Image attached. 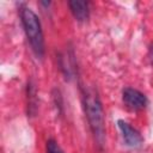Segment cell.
Listing matches in <instances>:
<instances>
[{
	"label": "cell",
	"mask_w": 153,
	"mask_h": 153,
	"mask_svg": "<svg viewBox=\"0 0 153 153\" xmlns=\"http://www.w3.org/2000/svg\"><path fill=\"white\" fill-rule=\"evenodd\" d=\"M82 105L93 139L99 148L105 143V118L103 105L97 91L92 87L81 88Z\"/></svg>",
	"instance_id": "cell-1"
},
{
	"label": "cell",
	"mask_w": 153,
	"mask_h": 153,
	"mask_svg": "<svg viewBox=\"0 0 153 153\" xmlns=\"http://www.w3.org/2000/svg\"><path fill=\"white\" fill-rule=\"evenodd\" d=\"M20 20L32 53L37 59H43L45 53L44 36L38 16L29 7L20 8Z\"/></svg>",
	"instance_id": "cell-2"
},
{
	"label": "cell",
	"mask_w": 153,
	"mask_h": 153,
	"mask_svg": "<svg viewBox=\"0 0 153 153\" xmlns=\"http://www.w3.org/2000/svg\"><path fill=\"white\" fill-rule=\"evenodd\" d=\"M122 99L124 105L133 110V111H139L146 108L147 105V97L139 90L133 88V87H126L122 92Z\"/></svg>",
	"instance_id": "cell-3"
},
{
	"label": "cell",
	"mask_w": 153,
	"mask_h": 153,
	"mask_svg": "<svg viewBox=\"0 0 153 153\" xmlns=\"http://www.w3.org/2000/svg\"><path fill=\"white\" fill-rule=\"evenodd\" d=\"M117 126H118V129L121 130L122 137H123L127 146H129L131 148H137L142 145L143 137L137 129H135L128 122H126L123 120H118Z\"/></svg>",
	"instance_id": "cell-4"
},
{
	"label": "cell",
	"mask_w": 153,
	"mask_h": 153,
	"mask_svg": "<svg viewBox=\"0 0 153 153\" xmlns=\"http://www.w3.org/2000/svg\"><path fill=\"white\" fill-rule=\"evenodd\" d=\"M69 10L73 14V17L78 22H86L90 17V7L87 1H80V0H72L68 1Z\"/></svg>",
	"instance_id": "cell-5"
},
{
	"label": "cell",
	"mask_w": 153,
	"mask_h": 153,
	"mask_svg": "<svg viewBox=\"0 0 153 153\" xmlns=\"http://www.w3.org/2000/svg\"><path fill=\"white\" fill-rule=\"evenodd\" d=\"M27 108L30 114H35L36 111V87L31 82L27 85Z\"/></svg>",
	"instance_id": "cell-6"
},
{
	"label": "cell",
	"mask_w": 153,
	"mask_h": 153,
	"mask_svg": "<svg viewBox=\"0 0 153 153\" xmlns=\"http://www.w3.org/2000/svg\"><path fill=\"white\" fill-rule=\"evenodd\" d=\"M45 149H47V153H65L62 151V148L60 147V145L55 140H53V139H49L47 141Z\"/></svg>",
	"instance_id": "cell-7"
},
{
	"label": "cell",
	"mask_w": 153,
	"mask_h": 153,
	"mask_svg": "<svg viewBox=\"0 0 153 153\" xmlns=\"http://www.w3.org/2000/svg\"><path fill=\"white\" fill-rule=\"evenodd\" d=\"M148 59H149L151 63L153 65V44H151V47H149V50H148Z\"/></svg>",
	"instance_id": "cell-8"
}]
</instances>
